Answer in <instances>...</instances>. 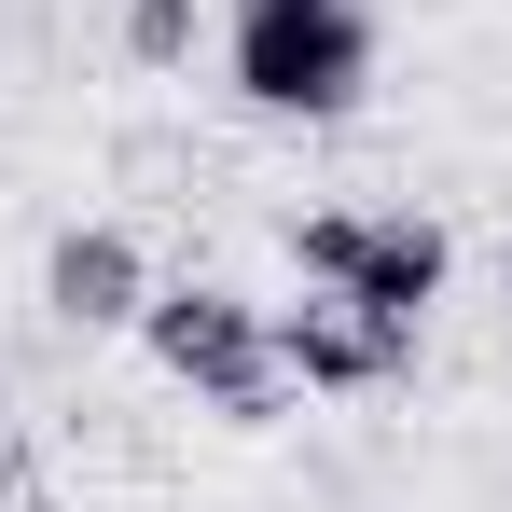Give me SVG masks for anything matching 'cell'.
Masks as SVG:
<instances>
[{
    "label": "cell",
    "mask_w": 512,
    "mask_h": 512,
    "mask_svg": "<svg viewBox=\"0 0 512 512\" xmlns=\"http://www.w3.org/2000/svg\"><path fill=\"white\" fill-rule=\"evenodd\" d=\"M42 305L70 319V333H139V305H153V263L125 222H70L56 250H42Z\"/></svg>",
    "instance_id": "obj_4"
},
{
    "label": "cell",
    "mask_w": 512,
    "mask_h": 512,
    "mask_svg": "<svg viewBox=\"0 0 512 512\" xmlns=\"http://www.w3.org/2000/svg\"><path fill=\"white\" fill-rule=\"evenodd\" d=\"M499 291H512V263H499Z\"/></svg>",
    "instance_id": "obj_8"
},
{
    "label": "cell",
    "mask_w": 512,
    "mask_h": 512,
    "mask_svg": "<svg viewBox=\"0 0 512 512\" xmlns=\"http://www.w3.org/2000/svg\"><path fill=\"white\" fill-rule=\"evenodd\" d=\"M443 277H457V236L443 222H416V208H360V263H346V305H374V319H402L416 333L429 305H443Z\"/></svg>",
    "instance_id": "obj_5"
},
{
    "label": "cell",
    "mask_w": 512,
    "mask_h": 512,
    "mask_svg": "<svg viewBox=\"0 0 512 512\" xmlns=\"http://www.w3.org/2000/svg\"><path fill=\"white\" fill-rule=\"evenodd\" d=\"M222 70H236V97L277 111V125H333V111H360V84H374V14H360V0H236Z\"/></svg>",
    "instance_id": "obj_1"
},
{
    "label": "cell",
    "mask_w": 512,
    "mask_h": 512,
    "mask_svg": "<svg viewBox=\"0 0 512 512\" xmlns=\"http://www.w3.org/2000/svg\"><path fill=\"white\" fill-rule=\"evenodd\" d=\"M139 346L167 360L194 402H222L236 429H277V402H291V374H277V346H263L250 291H208V277H194V291H153V305H139Z\"/></svg>",
    "instance_id": "obj_2"
},
{
    "label": "cell",
    "mask_w": 512,
    "mask_h": 512,
    "mask_svg": "<svg viewBox=\"0 0 512 512\" xmlns=\"http://www.w3.org/2000/svg\"><path fill=\"white\" fill-rule=\"evenodd\" d=\"M291 263H305V291H346V263H360V208H305V222H291Z\"/></svg>",
    "instance_id": "obj_7"
},
{
    "label": "cell",
    "mask_w": 512,
    "mask_h": 512,
    "mask_svg": "<svg viewBox=\"0 0 512 512\" xmlns=\"http://www.w3.org/2000/svg\"><path fill=\"white\" fill-rule=\"evenodd\" d=\"M263 346H277V374H291V388H388V374L416 360V333H402V319H374V305H346V291L277 305V319H263Z\"/></svg>",
    "instance_id": "obj_3"
},
{
    "label": "cell",
    "mask_w": 512,
    "mask_h": 512,
    "mask_svg": "<svg viewBox=\"0 0 512 512\" xmlns=\"http://www.w3.org/2000/svg\"><path fill=\"white\" fill-rule=\"evenodd\" d=\"M194 28H208V0H125V56H139V70H180Z\"/></svg>",
    "instance_id": "obj_6"
}]
</instances>
